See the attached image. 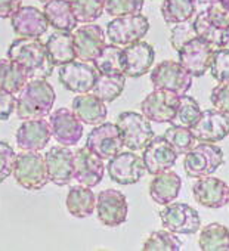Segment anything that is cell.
I'll return each instance as SVG.
<instances>
[{"mask_svg": "<svg viewBox=\"0 0 229 251\" xmlns=\"http://www.w3.org/2000/svg\"><path fill=\"white\" fill-rule=\"evenodd\" d=\"M207 18L210 20V23L213 25H216L220 30H225L229 27V9L225 8L220 2L211 5L208 9L204 11Z\"/></svg>", "mask_w": 229, "mask_h": 251, "instance_id": "45", "label": "cell"}, {"mask_svg": "<svg viewBox=\"0 0 229 251\" xmlns=\"http://www.w3.org/2000/svg\"><path fill=\"white\" fill-rule=\"evenodd\" d=\"M163 136L172 145V148L176 151L178 155H185L195 145V138H194L191 129L182 127V126L172 124L170 127L164 132Z\"/></svg>", "mask_w": 229, "mask_h": 251, "instance_id": "38", "label": "cell"}, {"mask_svg": "<svg viewBox=\"0 0 229 251\" xmlns=\"http://www.w3.org/2000/svg\"><path fill=\"white\" fill-rule=\"evenodd\" d=\"M15 103H17L15 95L0 87V121L11 118L12 112L15 111Z\"/></svg>", "mask_w": 229, "mask_h": 251, "instance_id": "46", "label": "cell"}, {"mask_svg": "<svg viewBox=\"0 0 229 251\" xmlns=\"http://www.w3.org/2000/svg\"><path fill=\"white\" fill-rule=\"evenodd\" d=\"M200 115H201L200 103L192 96L182 95L179 98V105H178L176 115H175V118H173V121L170 124H176V126H182V127L191 129Z\"/></svg>", "mask_w": 229, "mask_h": 251, "instance_id": "39", "label": "cell"}, {"mask_svg": "<svg viewBox=\"0 0 229 251\" xmlns=\"http://www.w3.org/2000/svg\"><path fill=\"white\" fill-rule=\"evenodd\" d=\"M43 14L49 25H52L56 31L73 33L77 28L78 21L71 9L70 0H51L45 3Z\"/></svg>", "mask_w": 229, "mask_h": 251, "instance_id": "27", "label": "cell"}, {"mask_svg": "<svg viewBox=\"0 0 229 251\" xmlns=\"http://www.w3.org/2000/svg\"><path fill=\"white\" fill-rule=\"evenodd\" d=\"M150 31V21L145 15L117 17L106 25V37L112 45L125 48L142 40Z\"/></svg>", "mask_w": 229, "mask_h": 251, "instance_id": "6", "label": "cell"}, {"mask_svg": "<svg viewBox=\"0 0 229 251\" xmlns=\"http://www.w3.org/2000/svg\"><path fill=\"white\" fill-rule=\"evenodd\" d=\"M12 176L20 186L28 191L43 189L49 183L45 157L39 151H24L15 158Z\"/></svg>", "mask_w": 229, "mask_h": 251, "instance_id": "3", "label": "cell"}, {"mask_svg": "<svg viewBox=\"0 0 229 251\" xmlns=\"http://www.w3.org/2000/svg\"><path fill=\"white\" fill-rule=\"evenodd\" d=\"M105 169L109 179L119 185H135L147 173L142 157L135 154V151L119 152L109 158Z\"/></svg>", "mask_w": 229, "mask_h": 251, "instance_id": "11", "label": "cell"}, {"mask_svg": "<svg viewBox=\"0 0 229 251\" xmlns=\"http://www.w3.org/2000/svg\"><path fill=\"white\" fill-rule=\"evenodd\" d=\"M179 95L163 90V89H155L141 103V112L154 123H172L178 105H179Z\"/></svg>", "mask_w": 229, "mask_h": 251, "instance_id": "15", "label": "cell"}, {"mask_svg": "<svg viewBox=\"0 0 229 251\" xmlns=\"http://www.w3.org/2000/svg\"><path fill=\"white\" fill-rule=\"evenodd\" d=\"M211 77L217 83H229V49L219 48L213 52L210 64Z\"/></svg>", "mask_w": 229, "mask_h": 251, "instance_id": "41", "label": "cell"}, {"mask_svg": "<svg viewBox=\"0 0 229 251\" xmlns=\"http://www.w3.org/2000/svg\"><path fill=\"white\" fill-rule=\"evenodd\" d=\"M56 93L46 78H30L20 90L15 111L21 120L45 118L52 112Z\"/></svg>", "mask_w": 229, "mask_h": 251, "instance_id": "2", "label": "cell"}, {"mask_svg": "<svg viewBox=\"0 0 229 251\" xmlns=\"http://www.w3.org/2000/svg\"><path fill=\"white\" fill-rule=\"evenodd\" d=\"M6 55L27 73L28 78H48L53 71V64L40 37H17Z\"/></svg>", "mask_w": 229, "mask_h": 251, "instance_id": "1", "label": "cell"}, {"mask_svg": "<svg viewBox=\"0 0 229 251\" xmlns=\"http://www.w3.org/2000/svg\"><path fill=\"white\" fill-rule=\"evenodd\" d=\"M95 204H96V195L93 194L92 188L84 185L71 186L65 198V205L68 213L77 219H84L92 216V213L95 211Z\"/></svg>", "mask_w": 229, "mask_h": 251, "instance_id": "29", "label": "cell"}, {"mask_svg": "<svg viewBox=\"0 0 229 251\" xmlns=\"http://www.w3.org/2000/svg\"><path fill=\"white\" fill-rule=\"evenodd\" d=\"M49 182L67 186L74 179V152L68 147H53L45 154Z\"/></svg>", "mask_w": 229, "mask_h": 251, "instance_id": "17", "label": "cell"}, {"mask_svg": "<svg viewBox=\"0 0 229 251\" xmlns=\"http://www.w3.org/2000/svg\"><path fill=\"white\" fill-rule=\"evenodd\" d=\"M164 229L173 233L192 235L200 230L201 219L198 211L185 202H169L158 213Z\"/></svg>", "mask_w": 229, "mask_h": 251, "instance_id": "9", "label": "cell"}, {"mask_svg": "<svg viewBox=\"0 0 229 251\" xmlns=\"http://www.w3.org/2000/svg\"><path fill=\"white\" fill-rule=\"evenodd\" d=\"M213 46L207 42L195 37L185 43L179 50V64L192 75V77H203L205 71L210 68L211 58H213Z\"/></svg>", "mask_w": 229, "mask_h": 251, "instance_id": "16", "label": "cell"}, {"mask_svg": "<svg viewBox=\"0 0 229 251\" xmlns=\"http://www.w3.org/2000/svg\"><path fill=\"white\" fill-rule=\"evenodd\" d=\"M92 64L96 71L103 75L123 74V48L112 43L105 45Z\"/></svg>", "mask_w": 229, "mask_h": 251, "instance_id": "30", "label": "cell"}, {"mask_svg": "<svg viewBox=\"0 0 229 251\" xmlns=\"http://www.w3.org/2000/svg\"><path fill=\"white\" fill-rule=\"evenodd\" d=\"M23 6V0H0V18H11Z\"/></svg>", "mask_w": 229, "mask_h": 251, "instance_id": "47", "label": "cell"}, {"mask_svg": "<svg viewBox=\"0 0 229 251\" xmlns=\"http://www.w3.org/2000/svg\"><path fill=\"white\" fill-rule=\"evenodd\" d=\"M210 100L214 109L229 115V83H217L211 90Z\"/></svg>", "mask_w": 229, "mask_h": 251, "instance_id": "44", "label": "cell"}, {"mask_svg": "<svg viewBox=\"0 0 229 251\" xmlns=\"http://www.w3.org/2000/svg\"><path fill=\"white\" fill-rule=\"evenodd\" d=\"M191 132L198 142H220L229 135V115L217 109L201 111Z\"/></svg>", "mask_w": 229, "mask_h": 251, "instance_id": "14", "label": "cell"}, {"mask_svg": "<svg viewBox=\"0 0 229 251\" xmlns=\"http://www.w3.org/2000/svg\"><path fill=\"white\" fill-rule=\"evenodd\" d=\"M116 124L122 132L125 147L130 151H142L155 136L151 121L142 112L125 111L119 114Z\"/></svg>", "mask_w": 229, "mask_h": 251, "instance_id": "5", "label": "cell"}, {"mask_svg": "<svg viewBox=\"0 0 229 251\" xmlns=\"http://www.w3.org/2000/svg\"><path fill=\"white\" fill-rule=\"evenodd\" d=\"M228 202H229V197H228Z\"/></svg>", "mask_w": 229, "mask_h": 251, "instance_id": "52", "label": "cell"}, {"mask_svg": "<svg viewBox=\"0 0 229 251\" xmlns=\"http://www.w3.org/2000/svg\"><path fill=\"white\" fill-rule=\"evenodd\" d=\"M151 83L154 89L169 90L182 96L191 89L192 75L179 62L167 59L153 68Z\"/></svg>", "mask_w": 229, "mask_h": 251, "instance_id": "8", "label": "cell"}, {"mask_svg": "<svg viewBox=\"0 0 229 251\" xmlns=\"http://www.w3.org/2000/svg\"><path fill=\"white\" fill-rule=\"evenodd\" d=\"M49 127L55 141L64 147L77 145L84 132V124L67 108H58L49 114Z\"/></svg>", "mask_w": 229, "mask_h": 251, "instance_id": "13", "label": "cell"}, {"mask_svg": "<svg viewBox=\"0 0 229 251\" xmlns=\"http://www.w3.org/2000/svg\"><path fill=\"white\" fill-rule=\"evenodd\" d=\"M155 59L154 48L147 42H136L123 48V74L138 78L150 73Z\"/></svg>", "mask_w": 229, "mask_h": 251, "instance_id": "20", "label": "cell"}, {"mask_svg": "<svg viewBox=\"0 0 229 251\" xmlns=\"http://www.w3.org/2000/svg\"><path fill=\"white\" fill-rule=\"evenodd\" d=\"M225 161L222 148L210 142H200L185 154L183 169L188 177L200 179L213 175Z\"/></svg>", "mask_w": 229, "mask_h": 251, "instance_id": "4", "label": "cell"}, {"mask_svg": "<svg viewBox=\"0 0 229 251\" xmlns=\"http://www.w3.org/2000/svg\"><path fill=\"white\" fill-rule=\"evenodd\" d=\"M95 210L98 214V220L102 225L108 227L120 226L127 220V213H129L127 198L119 189L101 191L96 197Z\"/></svg>", "mask_w": 229, "mask_h": 251, "instance_id": "10", "label": "cell"}, {"mask_svg": "<svg viewBox=\"0 0 229 251\" xmlns=\"http://www.w3.org/2000/svg\"><path fill=\"white\" fill-rule=\"evenodd\" d=\"M142 248L145 251H179L182 250V241L178 233H173L167 229L154 230L150 233Z\"/></svg>", "mask_w": 229, "mask_h": 251, "instance_id": "35", "label": "cell"}, {"mask_svg": "<svg viewBox=\"0 0 229 251\" xmlns=\"http://www.w3.org/2000/svg\"><path fill=\"white\" fill-rule=\"evenodd\" d=\"M192 194L200 205L207 208H222L228 202L229 186L225 180L210 175L200 177L194 183Z\"/></svg>", "mask_w": 229, "mask_h": 251, "instance_id": "24", "label": "cell"}, {"mask_svg": "<svg viewBox=\"0 0 229 251\" xmlns=\"http://www.w3.org/2000/svg\"><path fill=\"white\" fill-rule=\"evenodd\" d=\"M222 48L229 49V27L225 28L222 33Z\"/></svg>", "mask_w": 229, "mask_h": 251, "instance_id": "49", "label": "cell"}, {"mask_svg": "<svg viewBox=\"0 0 229 251\" xmlns=\"http://www.w3.org/2000/svg\"><path fill=\"white\" fill-rule=\"evenodd\" d=\"M51 138L49 121L45 118L24 120L15 133L17 145L23 151H42L49 144Z\"/></svg>", "mask_w": 229, "mask_h": 251, "instance_id": "22", "label": "cell"}, {"mask_svg": "<svg viewBox=\"0 0 229 251\" xmlns=\"http://www.w3.org/2000/svg\"><path fill=\"white\" fill-rule=\"evenodd\" d=\"M73 40L77 59L84 62H92L106 45L105 31L101 25L92 23L76 28L73 33Z\"/></svg>", "mask_w": 229, "mask_h": 251, "instance_id": "19", "label": "cell"}, {"mask_svg": "<svg viewBox=\"0 0 229 251\" xmlns=\"http://www.w3.org/2000/svg\"><path fill=\"white\" fill-rule=\"evenodd\" d=\"M27 73L8 58L0 59V87L12 95H18L24 84L28 81Z\"/></svg>", "mask_w": 229, "mask_h": 251, "instance_id": "32", "label": "cell"}, {"mask_svg": "<svg viewBox=\"0 0 229 251\" xmlns=\"http://www.w3.org/2000/svg\"><path fill=\"white\" fill-rule=\"evenodd\" d=\"M220 3H222L225 8H228V9H229V0H220Z\"/></svg>", "mask_w": 229, "mask_h": 251, "instance_id": "50", "label": "cell"}, {"mask_svg": "<svg viewBox=\"0 0 229 251\" xmlns=\"http://www.w3.org/2000/svg\"><path fill=\"white\" fill-rule=\"evenodd\" d=\"M40 3H48V2H51V0H39Z\"/></svg>", "mask_w": 229, "mask_h": 251, "instance_id": "51", "label": "cell"}, {"mask_svg": "<svg viewBox=\"0 0 229 251\" xmlns=\"http://www.w3.org/2000/svg\"><path fill=\"white\" fill-rule=\"evenodd\" d=\"M11 25L18 37H42L49 28L43 11L34 6H21L17 9L11 17Z\"/></svg>", "mask_w": 229, "mask_h": 251, "instance_id": "23", "label": "cell"}, {"mask_svg": "<svg viewBox=\"0 0 229 251\" xmlns=\"http://www.w3.org/2000/svg\"><path fill=\"white\" fill-rule=\"evenodd\" d=\"M71 111L78 117L83 124L98 126L106 120L108 108L102 99H99L92 92L78 93L71 103Z\"/></svg>", "mask_w": 229, "mask_h": 251, "instance_id": "25", "label": "cell"}, {"mask_svg": "<svg viewBox=\"0 0 229 251\" xmlns=\"http://www.w3.org/2000/svg\"><path fill=\"white\" fill-rule=\"evenodd\" d=\"M45 46L53 65L61 67L64 64H68L77 59L73 33L55 31L48 37V40L45 42Z\"/></svg>", "mask_w": 229, "mask_h": 251, "instance_id": "28", "label": "cell"}, {"mask_svg": "<svg viewBox=\"0 0 229 251\" xmlns=\"http://www.w3.org/2000/svg\"><path fill=\"white\" fill-rule=\"evenodd\" d=\"M217 2H220V0H195L197 8L200 6V8H201V11H205V9H208L211 5H214V3H217Z\"/></svg>", "mask_w": 229, "mask_h": 251, "instance_id": "48", "label": "cell"}, {"mask_svg": "<svg viewBox=\"0 0 229 251\" xmlns=\"http://www.w3.org/2000/svg\"><path fill=\"white\" fill-rule=\"evenodd\" d=\"M198 244L203 251H229V229L220 223H210L203 227Z\"/></svg>", "mask_w": 229, "mask_h": 251, "instance_id": "31", "label": "cell"}, {"mask_svg": "<svg viewBox=\"0 0 229 251\" xmlns=\"http://www.w3.org/2000/svg\"><path fill=\"white\" fill-rule=\"evenodd\" d=\"M126 87V75L125 74H112L103 75L99 74L96 83L92 89V93L96 95L99 99L106 102H114L125 90Z\"/></svg>", "mask_w": 229, "mask_h": 251, "instance_id": "33", "label": "cell"}, {"mask_svg": "<svg viewBox=\"0 0 229 251\" xmlns=\"http://www.w3.org/2000/svg\"><path fill=\"white\" fill-rule=\"evenodd\" d=\"M197 14L195 0H164L161 3V15L170 25L192 20Z\"/></svg>", "mask_w": 229, "mask_h": 251, "instance_id": "34", "label": "cell"}, {"mask_svg": "<svg viewBox=\"0 0 229 251\" xmlns=\"http://www.w3.org/2000/svg\"><path fill=\"white\" fill-rule=\"evenodd\" d=\"M105 176L103 160L93 154L87 147L74 152V180L89 188L98 186Z\"/></svg>", "mask_w": 229, "mask_h": 251, "instance_id": "18", "label": "cell"}, {"mask_svg": "<svg viewBox=\"0 0 229 251\" xmlns=\"http://www.w3.org/2000/svg\"><path fill=\"white\" fill-rule=\"evenodd\" d=\"M145 0H105V12L109 17H126L141 14Z\"/></svg>", "mask_w": 229, "mask_h": 251, "instance_id": "40", "label": "cell"}, {"mask_svg": "<svg viewBox=\"0 0 229 251\" xmlns=\"http://www.w3.org/2000/svg\"><path fill=\"white\" fill-rule=\"evenodd\" d=\"M15 158L17 154L14 148L6 142H0V183L12 175Z\"/></svg>", "mask_w": 229, "mask_h": 251, "instance_id": "43", "label": "cell"}, {"mask_svg": "<svg viewBox=\"0 0 229 251\" xmlns=\"http://www.w3.org/2000/svg\"><path fill=\"white\" fill-rule=\"evenodd\" d=\"M182 179L178 173L166 170L158 175H154V179L150 183V195L154 202L166 205L175 201L180 192Z\"/></svg>", "mask_w": 229, "mask_h": 251, "instance_id": "26", "label": "cell"}, {"mask_svg": "<svg viewBox=\"0 0 229 251\" xmlns=\"http://www.w3.org/2000/svg\"><path fill=\"white\" fill-rule=\"evenodd\" d=\"M98 75L99 73L96 71L93 64L90 65V62H84L80 59H74L68 64L61 65L58 71V78L61 84L67 90L77 95L92 92Z\"/></svg>", "mask_w": 229, "mask_h": 251, "instance_id": "12", "label": "cell"}, {"mask_svg": "<svg viewBox=\"0 0 229 251\" xmlns=\"http://www.w3.org/2000/svg\"><path fill=\"white\" fill-rule=\"evenodd\" d=\"M195 37H197V33L194 28V23H192V20H188V21L173 25L172 33H170V45L178 52L185 43H188L189 40H192Z\"/></svg>", "mask_w": 229, "mask_h": 251, "instance_id": "42", "label": "cell"}, {"mask_svg": "<svg viewBox=\"0 0 229 251\" xmlns=\"http://www.w3.org/2000/svg\"><path fill=\"white\" fill-rule=\"evenodd\" d=\"M192 23H194V28H195V33H197V37H200L201 40H204L208 45H211L214 50L222 48V33H223V30H220L216 25H213L210 23V20L207 18L204 11L197 12L195 17L192 18Z\"/></svg>", "mask_w": 229, "mask_h": 251, "instance_id": "37", "label": "cell"}, {"mask_svg": "<svg viewBox=\"0 0 229 251\" xmlns=\"http://www.w3.org/2000/svg\"><path fill=\"white\" fill-rule=\"evenodd\" d=\"M142 151V160L147 173L153 176L170 170L176 164V160L179 157L164 136H154V139Z\"/></svg>", "mask_w": 229, "mask_h": 251, "instance_id": "21", "label": "cell"}, {"mask_svg": "<svg viewBox=\"0 0 229 251\" xmlns=\"http://www.w3.org/2000/svg\"><path fill=\"white\" fill-rule=\"evenodd\" d=\"M76 20L81 24L95 23L105 11V0H70Z\"/></svg>", "mask_w": 229, "mask_h": 251, "instance_id": "36", "label": "cell"}, {"mask_svg": "<svg viewBox=\"0 0 229 251\" xmlns=\"http://www.w3.org/2000/svg\"><path fill=\"white\" fill-rule=\"evenodd\" d=\"M93 154L102 160H109L114 155L123 151L125 142L122 132L117 124L114 123H101L90 130L86 139V145Z\"/></svg>", "mask_w": 229, "mask_h": 251, "instance_id": "7", "label": "cell"}]
</instances>
